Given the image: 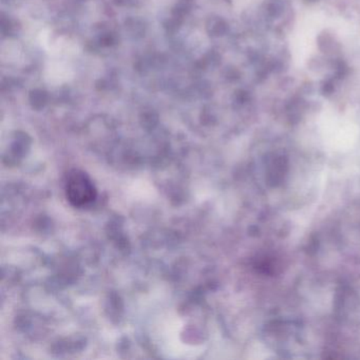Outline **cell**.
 <instances>
[{
  "mask_svg": "<svg viewBox=\"0 0 360 360\" xmlns=\"http://www.w3.org/2000/svg\"><path fill=\"white\" fill-rule=\"evenodd\" d=\"M65 190L67 200L77 208L92 204L98 196L95 186L89 175L79 169L69 171L65 183Z\"/></svg>",
  "mask_w": 360,
  "mask_h": 360,
  "instance_id": "obj_1",
  "label": "cell"
}]
</instances>
